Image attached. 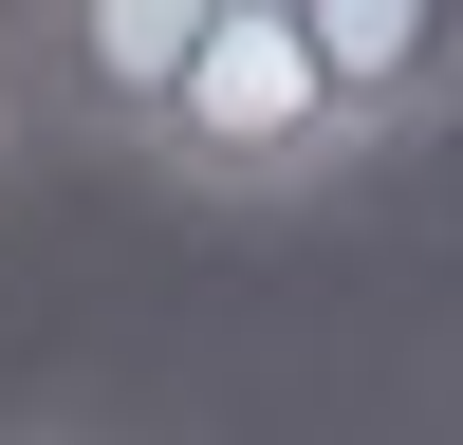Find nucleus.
Returning <instances> with one entry per match:
<instances>
[{
  "mask_svg": "<svg viewBox=\"0 0 463 445\" xmlns=\"http://www.w3.org/2000/svg\"><path fill=\"white\" fill-rule=\"evenodd\" d=\"M130 167L185 185V204H334L371 148H353V111H334L297 0H204V74L167 93V130H148Z\"/></svg>",
  "mask_w": 463,
  "mask_h": 445,
  "instance_id": "obj_1",
  "label": "nucleus"
},
{
  "mask_svg": "<svg viewBox=\"0 0 463 445\" xmlns=\"http://www.w3.org/2000/svg\"><path fill=\"white\" fill-rule=\"evenodd\" d=\"M297 19H316V74H334V111H353L371 167L463 111V0H297Z\"/></svg>",
  "mask_w": 463,
  "mask_h": 445,
  "instance_id": "obj_2",
  "label": "nucleus"
},
{
  "mask_svg": "<svg viewBox=\"0 0 463 445\" xmlns=\"http://www.w3.org/2000/svg\"><path fill=\"white\" fill-rule=\"evenodd\" d=\"M185 74H204V0H74V19H56V56H37V93H56V130L148 148Z\"/></svg>",
  "mask_w": 463,
  "mask_h": 445,
  "instance_id": "obj_3",
  "label": "nucleus"
},
{
  "mask_svg": "<svg viewBox=\"0 0 463 445\" xmlns=\"http://www.w3.org/2000/svg\"><path fill=\"white\" fill-rule=\"evenodd\" d=\"M19 130H37V37L0 19V148H19Z\"/></svg>",
  "mask_w": 463,
  "mask_h": 445,
  "instance_id": "obj_4",
  "label": "nucleus"
},
{
  "mask_svg": "<svg viewBox=\"0 0 463 445\" xmlns=\"http://www.w3.org/2000/svg\"><path fill=\"white\" fill-rule=\"evenodd\" d=\"M56 445H74V427H56Z\"/></svg>",
  "mask_w": 463,
  "mask_h": 445,
  "instance_id": "obj_5",
  "label": "nucleus"
}]
</instances>
